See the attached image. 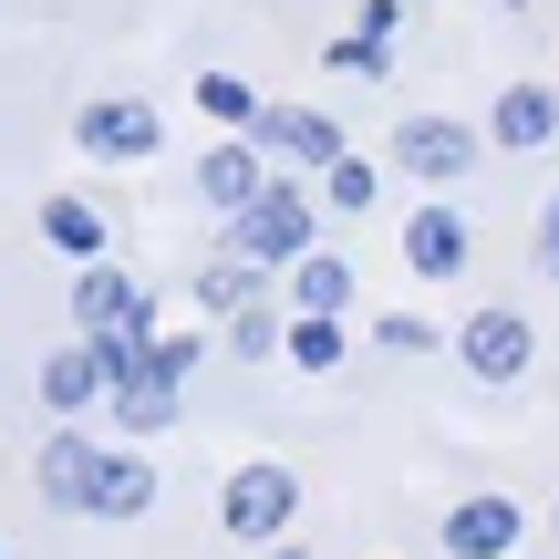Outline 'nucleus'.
Here are the masks:
<instances>
[{"label":"nucleus","mask_w":559,"mask_h":559,"mask_svg":"<svg viewBox=\"0 0 559 559\" xmlns=\"http://www.w3.org/2000/svg\"><path fill=\"white\" fill-rule=\"evenodd\" d=\"M290 519H300V477L280 456H249L239 477L218 487V528H228V539H249V549H270Z\"/></svg>","instance_id":"nucleus-1"},{"label":"nucleus","mask_w":559,"mask_h":559,"mask_svg":"<svg viewBox=\"0 0 559 559\" xmlns=\"http://www.w3.org/2000/svg\"><path fill=\"white\" fill-rule=\"evenodd\" d=\"M300 249H311V198H300V187H260V198L239 207V260L290 270Z\"/></svg>","instance_id":"nucleus-2"},{"label":"nucleus","mask_w":559,"mask_h":559,"mask_svg":"<svg viewBox=\"0 0 559 559\" xmlns=\"http://www.w3.org/2000/svg\"><path fill=\"white\" fill-rule=\"evenodd\" d=\"M73 321H83V342H104V332H156V300H145V280L83 260V280H73Z\"/></svg>","instance_id":"nucleus-3"},{"label":"nucleus","mask_w":559,"mask_h":559,"mask_svg":"<svg viewBox=\"0 0 559 559\" xmlns=\"http://www.w3.org/2000/svg\"><path fill=\"white\" fill-rule=\"evenodd\" d=\"M156 508V466L135 456V445H94V466H83V508L73 519H145Z\"/></svg>","instance_id":"nucleus-4"},{"label":"nucleus","mask_w":559,"mask_h":559,"mask_svg":"<svg viewBox=\"0 0 559 559\" xmlns=\"http://www.w3.org/2000/svg\"><path fill=\"white\" fill-rule=\"evenodd\" d=\"M528 353H539V342H528V321H519V311H477V321L456 332V362H466L477 383H519V373H528Z\"/></svg>","instance_id":"nucleus-5"},{"label":"nucleus","mask_w":559,"mask_h":559,"mask_svg":"<svg viewBox=\"0 0 559 559\" xmlns=\"http://www.w3.org/2000/svg\"><path fill=\"white\" fill-rule=\"evenodd\" d=\"M519 539H528L519 498H456V508H445V549H456V559H508Z\"/></svg>","instance_id":"nucleus-6"},{"label":"nucleus","mask_w":559,"mask_h":559,"mask_svg":"<svg viewBox=\"0 0 559 559\" xmlns=\"http://www.w3.org/2000/svg\"><path fill=\"white\" fill-rule=\"evenodd\" d=\"M156 135H166V124L145 115V104H83V115H73L83 156H156Z\"/></svg>","instance_id":"nucleus-7"},{"label":"nucleus","mask_w":559,"mask_h":559,"mask_svg":"<svg viewBox=\"0 0 559 559\" xmlns=\"http://www.w3.org/2000/svg\"><path fill=\"white\" fill-rule=\"evenodd\" d=\"M404 260H415L425 280H456L466 270V218H456V207H415V218H404Z\"/></svg>","instance_id":"nucleus-8"},{"label":"nucleus","mask_w":559,"mask_h":559,"mask_svg":"<svg viewBox=\"0 0 559 559\" xmlns=\"http://www.w3.org/2000/svg\"><path fill=\"white\" fill-rule=\"evenodd\" d=\"M249 135L270 145V156H290V166H342V135L321 115H300V104H280V115H260Z\"/></svg>","instance_id":"nucleus-9"},{"label":"nucleus","mask_w":559,"mask_h":559,"mask_svg":"<svg viewBox=\"0 0 559 559\" xmlns=\"http://www.w3.org/2000/svg\"><path fill=\"white\" fill-rule=\"evenodd\" d=\"M104 404H115V436H156V425H177V373L145 362V373H124Z\"/></svg>","instance_id":"nucleus-10"},{"label":"nucleus","mask_w":559,"mask_h":559,"mask_svg":"<svg viewBox=\"0 0 559 559\" xmlns=\"http://www.w3.org/2000/svg\"><path fill=\"white\" fill-rule=\"evenodd\" d=\"M83 466H94V436H73V425H52V436H41V508H62V519H73L83 508Z\"/></svg>","instance_id":"nucleus-11"},{"label":"nucleus","mask_w":559,"mask_h":559,"mask_svg":"<svg viewBox=\"0 0 559 559\" xmlns=\"http://www.w3.org/2000/svg\"><path fill=\"white\" fill-rule=\"evenodd\" d=\"M260 187H270V177H260V135H249V145H218V156H198V198L228 207V218H239Z\"/></svg>","instance_id":"nucleus-12"},{"label":"nucleus","mask_w":559,"mask_h":559,"mask_svg":"<svg viewBox=\"0 0 559 559\" xmlns=\"http://www.w3.org/2000/svg\"><path fill=\"white\" fill-rule=\"evenodd\" d=\"M104 383H115V373H104L94 342H73V353L41 362V404H52V415H83V404H104Z\"/></svg>","instance_id":"nucleus-13"},{"label":"nucleus","mask_w":559,"mask_h":559,"mask_svg":"<svg viewBox=\"0 0 559 559\" xmlns=\"http://www.w3.org/2000/svg\"><path fill=\"white\" fill-rule=\"evenodd\" d=\"M394 156L415 166V177H456V166L477 156V135H466V124H436V115H415V124L394 135Z\"/></svg>","instance_id":"nucleus-14"},{"label":"nucleus","mask_w":559,"mask_h":559,"mask_svg":"<svg viewBox=\"0 0 559 559\" xmlns=\"http://www.w3.org/2000/svg\"><path fill=\"white\" fill-rule=\"evenodd\" d=\"M290 300H300V311H353V270H342V260H321V249H300V260H290Z\"/></svg>","instance_id":"nucleus-15"},{"label":"nucleus","mask_w":559,"mask_h":559,"mask_svg":"<svg viewBox=\"0 0 559 559\" xmlns=\"http://www.w3.org/2000/svg\"><path fill=\"white\" fill-rule=\"evenodd\" d=\"M559 135V104L539 83H519V94H498V145H549Z\"/></svg>","instance_id":"nucleus-16"},{"label":"nucleus","mask_w":559,"mask_h":559,"mask_svg":"<svg viewBox=\"0 0 559 559\" xmlns=\"http://www.w3.org/2000/svg\"><path fill=\"white\" fill-rule=\"evenodd\" d=\"M41 239H52L62 260H104V218L83 198H52V207H41Z\"/></svg>","instance_id":"nucleus-17"},{"label":"nucleus","mask_w":559,"mask_h":559,"mask_svg":"<svg viewBox=\"0 0 559 559\" xmlns=\"http://www.w3.org/2000/svg\"><path fill=\"white\" fill-rule=\"evenodd\" d=\"M290 362H300V373H332V362H342V321L332 311H300L290 321Z\"/></svg>","instance_id":"nucleus-18"},{"label":"nucleus","mask_w":559,"mask_h":559,"mask_svg":"<svg viewBox=\"0 0 559 559\" xmlns=\"http://www.w3.org/2000/svg\"><path fill=\"white\" fill-rule=\"evenodd\" d=\"M198 104H207V115H218V124H239V135H249V124H260V94H249L239 73H198Z\"/></svg>","instance_id":"nucleus-19"},{"label":"nucleus","mask_w":559,"mask_h":559,"mask_svg":"<svg viewBox=\"0 0 559 559\" xmlns=\"http://www.w3.org/2000/svg\"><path fill=\"white\" fill-rule=\"evenodd\" d=\"M321 187H332V207H353V218H362V207L383 198V177H373V166H362V156H342V166H321Z\"/></svg>","instance_id":"nucleus-20"},{"label":"nucleus","mask_w":559,"mask_h":559,"mask_svg":"<svg viewBox=\"0 0 559 559\" xmlns=\"http://www.w3.org/2000/svg\"><path fill=\"white\" fill-rule=\"evenodd\" d=\"M539 260L559 270V207H549V218H539Z\"/></svg>","instance_id":"nucleus-21"},{"label":"nucleus","mask_w":559,"mask_h":559,"mask_svg":"<svg viewBox=\"0 0 559 559\" xmlns=\"http://www.w3.org/2000/svg\"><path fill=\"white\" fill-rule=\"evenodd\" d=\"M260 559H300V549H290V539H270V549H260Z\"/></svg>","instance_id":"nucleus-22"},{"label":"nucleus","mask_w":559,"mask_h":559,"mask_svg":"<svg viewBox=\"0 0 559 559\" xmlns=\"http://www.w3.org/2000/svg\"><path fill=\"white\" fill-rule=\"evenodd\" d=\"M0 559H11V549H0Z\"/></svg>","instance_id":"nucleus-23"}]
</instances>
